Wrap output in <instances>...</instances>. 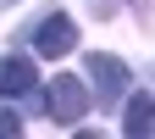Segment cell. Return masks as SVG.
<instances>
[{
    "label": "cell",
    "instance_id": "cell-6",
    "mask_svg": "<svg viewBox=\"0 0 155 139\" xmlns=\"http://www.w3.org/2000/svg\"><path fill=\"white\" fill-rule=\"evenodd\" d=\"M17 134H22V117H17V111H0V139H17Z\"/></svg>",
    "mask_w": 155,
    "mask_h": 139
},
{
    "label": "cell",
    "instance_id": "cell-2",
    "mask_svg": "<svg viewBox=\"0 0 155 139\" xmlns=\"http://www.w3.org/2000/svg\"><path fill=\"white\" fill-rule=\"evenodd\" d=\"M83 72H89V84H94V100L100 106H122V95H127V61L122 56H105V50H94L89 61H83Z\"/></svg>",
    "mask_w": 155,
    "mask_h": 139
},
{
    "label": "cell",
    "instance_id": "cell-4",
    "mask_svg": "<svg viewBox=\"0 0 155 139\" xmlns=\"http://www.w3.org/2000/svg\"><path fill=\"white\" fill-rule=\"evenodd\" d=\"M39 72L28 56H0V100H17V95H33Z\"/></svg>",
    "mask_w": 155,
    "mask_h": 139
},
{
    "label": "cell",
    "instance_id": "cell-5",
    "mask_svg": "<svg viewBox=\"0 0 155 139\" xmlns=\"http://www.w3.org/2000/svg\"><path fill=\"white\" fill-rule=\"evenodd\" d=\"M122 134H133V139L155 134V95H133L122 106Z\"/></svg>",
    "mask_w": 155,
    "mask_h": 139
},
{
    "label": "cell",
    "instance_id": "cell-7",
    "mask_svg": "<svg viewBox=\"0 0 155 139\" xmlns=\"http://www.w3.org/2000/svg\"><path fill=\"white\" fill-rule=\"evenodd\" d=\"M6 6H17V0H0V11H6Z\"/></svg>",
    "mask_w": 155,
    "mask_h": 139
},
{
    "label": "cell",
    "instance_id": "cell-1",
    "mask_svg": "<svg viewBox=\"0 0 155 139\" xmlns=\"http://www.w3.org/2000/svg\"><path fill=\"white\" fill-rule=\"evenodd\" d=\"M45 111H50L61 128H78V123L89 117V84H83V78H72V72L50 78V89H45Z\"/></svg>",
    "mask_w": 155,
    "mask_h": 139
},
{
    "label": "cell",
    "instance_id": "cell-3",
    "mask_svg": "<svg viewBox=\"0 0 155 139\" xmlns=\"http://www.w3.org/2000/svg\"><path fill=\"white\" fill-rule=\"evenodd\" d=\"M28 39H33V50L45 56V61H61V56L78 45V23L67 11H50V17H39V23L28 28Z\"/></svg>",
    "mask_w": 155,
    "mask_h": 139
}]
</instances>
